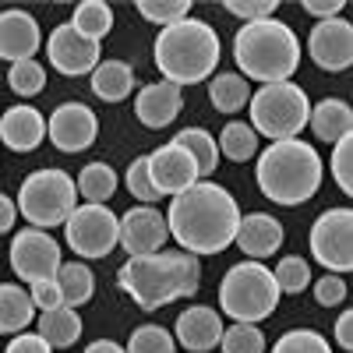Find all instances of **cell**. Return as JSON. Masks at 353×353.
I'll return each mask as SVG.
<instances>
[{
    "label": "cell",
    "instance_id": "25",
    "mask_svg": "<svg viewBox=\"0 0 353 353\" xmlns=\"http://www.w3.org/2000/svg\"><path fill=\"white\" fill-rule=\"evenodd\" d=\"M32 318H36V307L28 290H21L18 283H0V332L18 336Z\"/></svg>",
    "mask_w": 353,
    "mask_h": 353
},
{
    "label": "cell",
    "instance_id": "47",
    "mask_svg": "<svg viewBox=\"0 0 353 353\" xmlns=\"http://www.w3.org/2000/svg\"><path fill=\"white\" fill-rule=\"evenodd\" d=\"M85 353H124L121 343H113V339H96V343H88Z\"/></svg>",
    "mask_w": 353,
    "mask_h": 353
},
{
    "label": "cell",
    "instance_id": "33",
    "mask_svg": "<svg viewBox=\"0 0 353 353\" xmlns=\"http://www.w3.org/2000/svg\"><path fill=\"white\" fill-rule=\"evenodd\" d=\"M272 276H276L279 293H304L311 286V265L301 254H286V258H279Z\"/></svg>",
    "mask_w": 353,
    "mask_h": 353
},
{
    "label": "cell",
    "instance_id": "31",
    "mask_svg": "<svg viewBox=\"0 0 353 353\" xmlns=\"http://www.w3.org/2000/svg\"><path fill=\"white\" fill-rule=\"evenodd\" d=\"M219 152L230 159V163H248L254 152H258V134L251 131L248 121H230L223 131H219Z\"/></svg>",
    "mask_w": 353,
    "mask_h": 353
},
{
    "label": "cell",
    "instance_id": "32",
    "mask_svg": "<svg viewBox=\"0 0 353 353\" xmlns=\"http://www.w3.org/2000/svg\"><path fill=\"white\" fill-rule=\"evenodd\" d=\"M8 85H11V92L21 96V99L39 96L43 88H46V68L39 61H18L8 71Z\"/></svg>",
    "mask_w": 353,
    "mask_h": 353
},
{
    "label": "cell",
    "instance_id": "23",
    "mask_svg": "<svg viewBox=\"0 0 353 353\" xmlns=\"http://www.w3.org/2000/svg\"><path fill=\"white\" fill-rule=\"evenodd\" d=\"M53 283H57V290H61V304L71 307V311L88 304V301H92V293H96V276L81 261H64L61 269H57Z\"/></svg>",
    "mask_w": 353,
    "mask_h": 353
},
{
    "label": "cell",
    "instance_id": "44",
    "mask_svg": "<svg viewBox=\"0 0 353 353\" xmlns=\"http://www.w3.org/2000/svg\"><path fill=\"white\" fill-rule=\"evenodd\" d=\"M304 11L314 14L318 21H329V18H339L343 0H304Z\"/></svg>",
    "mask_w": 353,
    "mask_h": 353
},
{
    "label": "cell",
    "instance_id": "35",
    "mask_svg": "<svg viewBox=\"0 0 353 353\" xmlns=\"http://www.w3.org/2000/svg\"><path fill=\"white\" fill-rule=\"evenodd\" d=\"M124 353H176V343L163 325H138L131 332Z\"/></svg>",
    "mask_w": 353,
    "mask_h": 353
},
{
    "label": "cell",
    "instance_id": "36",
    "mask_svg": "<svg viewBox=\"0 0 353 353\" xmlns=\"http://www.w3.org/2000/svg\"><path fill=\"white\" fill-rule=\"evenodd\" d=\"M138 14L145 21H156L159 28L191 18V4L188 0H138Z\"/></svg>",
    "mask_w": 353,
    "mask_h": 353
},
{
    "label": "cell",
    "instance_id": "17",
    "mask_svg": "<svg viewBox=\"0 0 353 353\" xmlns=\"http://www.w3.org/2000/svg\"><path fill=\"white\" fill-rule=\"evenodd\" d=\"M39 46H43V32L32 14L21 8L0 11V61H8V64L36 61Z\"/></svg>",
    "mask_w": 353,
    "mask_h": 353
},
{
    "label": "cell",
    "instance_id": "6",
    "mask_svg": "<svg viewBox=\"0 0 353 353\" xmlns=\"http://www.w3.org/2000/svg\"><path fill=\"white\" fill-rule=\"evenodd\" d=\"M279 286L272 269H265L261 261H237L230 265L223 283H219V311L230 314L241 325H258L279 307Z\"/></svg>",
    "mask_w": 353,
    "mask_h": 353
},
{
    "label": "cell",
    "instance_id": "7",
    "mask_svg": "<svg viewBox=\"0 0 353 353\" xmlns=\"http://www.w3.org/2000/svg\"><path fill=\"white\" fill-rule=\"evenodd\" d=\"M248 113H251V131L269 141H286L297 138L307 128L311 117V99L297 81H272L261 85L258 92L248 99Z\"/></svg>",
    "mask_w": 353,
    "mask_h": 353
},
{
    "label": "cell",
    "instance_id": "8",
    "mask_svg": "<svg viewBox=\"0 0 353 353\" xmlns=\"http://www.w3.org/2000/svg\"><path fill=\"white\" fill-rule=\"evenodd\" d=\"M21 219H28L36 230H53L64 226L68 216L78 205V188L74 176L64 170H36L21 181V191L14 198Z\"/></svg>",
    "mask_w": 353,
    "mask_h": 353
},
{
    "label": "cell",
    "instance_id": "4",
    "mask_svg": "<svg viewBox=\"0 0 353 353\" xmlns=\"http://www.w3.org/2000/svg\"><path fill=\"white\" fill-rule=\"evenodd\" d=\"M321 176H325V163H321L318 149L301 138L272 141L269 149L258 156L254 181L261 194L276 205H304L318 194Z\"/></svg>",
    "mask_w": 353,
    "mask_h": 353
},
{
    "label": "cell",
    "instance_id": "29",
    "mask_svg": "<svg viewBox=\"0 0 353 353\" xmlns=\"http://www.w3.org/2000/svg\"><path fill=\"white\" fill-rule=\"evenodd\" d=\"M209 99L219 113H237L248 106L251 99V88L241 74H233V71H219L209 78Z\"/></svg>",
    "mask_w": 353,
    "mask_h": 353
},
{
    "label": "cell",
    "instance_id": "2",
    "mask_svg": "<svg viewBox=\"0 0 353 353\" xmlns=\"http://www.w3.org/2000/svg\"><path fill=\"white\" fill-rule=\"evenodd\" d=\"M117 283L141 311H159L173 301L194 297L201 286V265L188 251L138 254L117 269Z\"/></svg>",
    "mask_w": 353,
    "mask_h": 353
},
{
    "label": "cell",
    "instance_id": "39",
    "mask_svg": "<svg viewBox=\"0 0 353 353\" xmlns=\"http://www.w3.org/2000/svg\"><path fill=\"white\" fill-rule=\"evenodd\" d=\"M332 181L343 194H353V138H339L332 145Z\"/></svg>",
    "mask_w": 353,
    "mask_h": 353
},
{
    "label": "cell",
    "instance_id": "18",
    "mask_svg": "<svg viewBox=\"0 0 353 353\" xmlns=\"http://www.w3.org/2000/svg\"><path fill=\"white\" fill-rule=\"evenodd\" d=\"M184 110V92L170 81H152V85H141L138 96H134V117L145 128H170Z\"/></svg>",
    "mask_w": 353,
    "mask_h": 353
},
{
    "label": "cell",
    "instance_id": "28",
    "mask_svg": "<svg viewBox=\"0 0 353 353\" xmlns=\"http://www.w3.org/2000/svg\"><path fill=\"white\" fill-rule=\"evenodd\" d=\"M74 188L85 198V205H110V198L117 194V173L110 163H88L81 166Z\"/></svg>",
    "mask_w": 353,
    "mask_h": 353
},
{
    "label": "cell",
    "instance_id": "43",
    "mask_svg": "<svg viewBox=\"0 0 353 353\" xmlns=\"http://www.w3.org/2000/svg\"><path fill=\"white\" fill-rule=\"evenodd\" d=\"M4 353H53V346L39 332H18V336H11Z\"/></svg>",
    "mask_w": 353,
    "mask_h": 353
},
{
    "label": "cell",
    "instance_id": "27",
    "mask_svg": "<svg viewBox=\"0 0 353 353\" xmlns=\"http://www.w3.org/2000/svg\"><path fill=\"white\" fill-rule=\"evenodd\" d=\"M173 145H181V149L198 163V176L216 173V166H219V145H216V138L205 131V128H184V131H176L173 134Z\"/></svg>",
    "mask_w": 353,
    "mask_h": 353
},
{
    "label": "cell",
    "instance_id": "22",
    "mask_svg": "<svg viewBox=\"0 0 353 353\" xmlns=\"http://www.w3.org/2000/svg\"><path fill=\"white\" fill-rule=\"evenodd\" d=\"M307 124H311V131H314L318 141L336 145L339 138H350V131H353V110H350L346 99L329 96V99H321V103H311Z\"/></svg>",
    "mask_w": 353,
    "mask_h": 353
},
{
    "label": "cell",
    "instance_id": "24",
    "mask_svg": "<svg viewBox=\"0 0 353 353\" xmlns=\"http://www.w3.org/2000/svg\"><path fill=\"white\" fill-rule=\"evenodd\" d=\"M134 88V71L128 61H99L92 71V92L103 103H124Z\"/></svg>",
    "mask_w": 353,
    "mask_h": 353
},
{
    "label": "cell",
    "instance_id": "15",
    "mask_svg": "<svg viewBox=\"0 0 353 353\" xmlns=\"http://www.w3.org/2000/svg\"><path fill=\"white\" fill-rule=\"evenodd\" d=\"M307 53L321 71H346L353 64V25L343 18L318 21L307 36Z\"/></svg>",
    "mask_w": 353,
    "mask_h": 353
},
{
    "label": "cell",
    "instance_id": "21",
    "mask_svg": "<svg viewBox=\"0 0 353 353\" xmlns=\"http://www.w3.org/2000/svg\"><path fill=\"white\" fill-rule=\"evenodd\" d=\"M46 138V117L36 106H11L0 117V141L14 152H32Z\"/></svg>",
    "mask_w": 353,
    "mask_h": 353
},
{
    "label": "cell",
    "instance_id": "5",
    "mask_svg": "<svg viewBox=\"0 0 353 353\" xmlns=\"http://www.w3.org/2000/svg\"><path fill=\"white\" fill-rule=\"evenodd\" d=\"M233 61H237L244 81H290L301 68V39L286 21H248L233 36Z\"/></svg>",
    "mask_w": 353,
    "mask_h": 353
},
{
    "label": "cell",
    "instance_id": "11",
    "mask_svg": "<svg viewBox=\"0 0 353 353\" xmlns=\"http://www.w3.org/2000/svg\"><path fill=\"white\" fill-rule=\"evenodd\" d=\"M61 244H57L46 230L28 226L21 233L11 237V269L14 276H21V283H43L53 279L57 269H61Z\"/></svg>",
    "mask_w": 353,
    "mask_h": 353
},
{
    "label": "cell",
    "instance_id": "20",
    "mask_svg": "<svg viewBox=\"0 0 353 353\" xmlns=\"http://www.w3.org/2000/svg\"><path fill=\"white\" fill-rule=\"evenodd\" d=\"M283 223L269 212H248L241 216V226H237V237H233V244H237L248 261H261V258H269L283 248Z\"/></svg>",
    "mask_w": 353,
    "mask_h": 353
},
{
    "label": "cell",
    "instance_id": "10",
    "mask_svg": "<svg viewBox=\"0 0 353 353\" xmlns=\"http://www.w3.org/2000/svg\"><path fill=\"white\" fill-rule=\"evenodd\" d=\"M311 254L318 265H325L332 276H346L353 269V212L325 209L311 226Z\"/></svg>",
    "mask_w": 353,
    "mask_h": 353
},
{
    "label": "cell",
    "instance_id": "13",
    "mask_svg": "<svg viewBox=\"0 0 353 353\" xmlns=\"http://www.w3.org/2000/svg\"><path fill=\"white\" fill-rule=\"evenodd\" d=\"M46 57H50L53 71H61L68 78H81V74L96 71V64H99V43L85 39L81 32H74L71 21H64V25H57L50 32Z\"/></svg>",
    "mask_w": 353,
    "mask_h": 353
},
{
    "label": "cell",
    "instance_id": "34",
    "mask_svg": "<svg viewBox=\"0 0 353 353\" xmlns=\"http://www.w3.org/2000/svg\"><path fill=\"white\" fill-rule=\"evenodd\" d=\"M272 353H332V343L314 329H290L276 339Z\"/></svg>",
    "mask_w": 353,
    "mask_h": 353
},
{
    "label": "cell",
    "instance_id": "41",
    "mask_svg": "<svg viewBox=\"0 0 353 353\" xmlns=\"http://www.w3.org/2000/svg\"><path fill=\"white\" fill-rule=\"evenodd\" d=\"M314 301L321 304V307H336V304H343L346 301V283H343V276H321L318 283H314Z\"/></svg>",
    "mask_w": 353,
    "mask_h": 353
},
{
    "label": "cell",
    "instance_id": "46",
    "mask_svg": "<svg viewBox=\"0 0 353 353\" xmlns=\"http://www.w3.org/2000/svg\"><path fill=\"white\" fill-rule=\"evenodd\" d=\"M14 219H18V205H14V198L0 194V233H8V230L14 226Z\"/></svg>",
    "mask_w": 353,
    "mask_h": 353
},
{
    "label": "cell",
    "instance_id": "9",
    "mask_svg": "<svg viewBox=\"0 0 353 353\" xmlns=\"http://www.w3.org/2000/svg\"><path fill=\"white\" fill-rule=\"evenodd\" d=\"M64 241L78 258H106L121 248V216L110 205H74L64 223Z\"/></svg>",
    "mask_w": 353,
    "mask_h": 353
},
{
    "label": "cell",
    "instance_id": "12",
    "mask_svg": "<svg viewBox=\"0 0 353 353\" xmlns=\"http://www.w3.org/2000/svg\"><path fill=\"white\" fill-rule=\"evenodd\" d=\"M96 134H99V117L85 103H61L46 121V138L53 141V149H61V152L92 149Z\"/></svg>",
    "mask_w": 353,
    "mask_h": 353
},
{
    "label": "cell",
    "instance_id": "38",
    "mask_svg": "<svg viewBox=\"0 0 353 353\" xmlns=\"http://www.w3.org/2000/svg\"><path fill=\"white\" fill-rule=\"evenodd\" d=\"M124 181H128V191H131L141 205H152V201L163 198V194L156 191V184H152V176H149V156H138V159L128 166Z\"/></svg>",
    "mask_w": 353,
    "mask_h": 353
},
{
    "label": "cell",
    "instance_id": "37",
    "mask_svg": "<svg viewBox=\"0 0 353 353\" xmlns=\"http://www.w3.org/2000/svg\"><path fill=\"white\" fill-rule=\"evenodd\" d=\"M223 353H265V336L258 325H230L223 329V339H219Z\"/></svg>",
    "mask_w": 353,
    "mask_h": 353
},
{
    "label": "cell",
    "instance_id": "19",
    "mask_svg": "<svg viewBox=\"0 0 353 353\" xmlns=\"http://www.w3.org/2000/svg\"><path fill=\"white\" fill-rule=\"evenodd\" d=\"M176 339L184 350L191 353H209L212 346H219L223 339V318L216 307H205V304H191L188 311L176 314V325H173Z\"/></svg>",
    "mask_w": 353,
    "mask_h": 353
},
{
    "label": "cell",
    "instance_id": "30",
    "mask_svg": "<svg viewBox=\"0 0 353 353\" xmlns=\"http://www.w3.org/2000/svg\"><path fill=\"white\" fill-rule=\"evenodd\" d=\"M71 25H74V32H81L85 39H106L110 36V28H113V8L103 4V0H81V4L74 8L71 14Z\"/></svg>",
    "mask_w": 353,
    "mask_h": 353
},
{
    "label": "cell",
    "instance_id": "3",
    "mask_svg": "<svg viewBox=\"0 0 353 353\" xmlns=\"http://www.w3.org/2000/svg\"><path fill=\"white\" fill-rule=\"evenodd\" d=\"M219 53H223L219 32L209 21H198V18H184L159 28V36L152 43V57L163 81L176 88L209 81L219 68Z\"/></svg>",
    "mask_w": 353,
    "mask_h": 353
},
{
    "label": "cell",
    "instance_id": "16",
    "mask_svg": "<svg viewBox=\"0 0 353 353\" xmlns=\"http://www.w3.org/2000/svg\"><path fill=\"white\" fill-rule=\"evenodd\" d=\"M149 176H152L156 191L170 194V198L184 194L188 188H194L201 181V176H198V163L181 149V145H173V141L159 145L156 152H149Z\"/></svg>",
    "mask_w": 353,
    "mask_h": 353
},
{
    "label": "cell",
    "instance_id": "40",
    "mask_svg": "<svg viewBox=\"0 0 353 353\" xmlns=\"http://www.w3.org/2000/svg\"><path fill=\"white\" fill-rule=\"evenodd\" d=\"M223 8H226L233 18H241L244 25H248V21H261V18H276V11H279L276 0H226Z\"/></svg>",
    "mask_w": 353,
    "mask_h": 353
},
{
    "label": "cell",
    "instance_id": "42",
    "mask_svg": "<svg viewBox=\"0 0 353 353\" xmlns=\"http://www.w3.org/2000/svg\"><path fill=\"white\" fill-rule=\"evenodd\" d=\"M28 297H32V307H39V311H57V307H64V304H61V290H57L53 279L32 283V286H28Z\"/></svg>",
    "mask_w": 353,
    "mask_h": 353
},
{
    "label": "cell",
    "instance_id": "26",
    "mask_svg": "<svg viewBox=\"0 0 353 353\" xmlns=\"http://www.w3.org/2000/svg\"><path fill=\"white\" fill-rule=\"evenodd\" d=\"M39 336L53 346V350H68L78 343L81 336V318L71 307H57V311H43L39 314Z\"/></svg>",
    "mask_w": 353,
    "mask_h": 353
},
{
    "label": "cell",
    "instance_id": "14",
    "mask_svg": "<svg viewBox=\"0 0 353 353\" xmlns=\"http://www.w3.org/2000/svg\"><path fill=\"white\" fill-rule=\"evenodd\" d=\"M166 241H170L166 216L152 205H134L121 216V248L128 251V258L156 254L166 248Z\"/></svg>",
    "mask_w": 353,
    "mask_h": 353
},
{
    "label": "cell",
    "instance_id": "1",
    "mask_svg": "<svg viewBox=\"0 0 353 353\" xmlns=\"http://www.w3.org/2000/svg\"><path fill=\"white\" fill-rule=\"evenodd\" d=\"M241 226V205L223 184L198 181L170 201L166 230L176 241V251L188 254H219L233 244Z\"/></svg>",
    "mask_w": 353,
    "mask_h": 353
},
{
    "label": "cell",
    "instance_id": "45",
    "mask_svg": "<svg viewBox=\"0 0 353 353\" xmlns=\"http://www.w3.org/2000/svg\"><path fill=\"white\" fill-rule=\"evenodd\" d=\"M336 346L339 350H353V311H343L339 321H336Z\"/></svg>",
    "mask_w": 353,
    "mask_h": 353
}]
</instances>
